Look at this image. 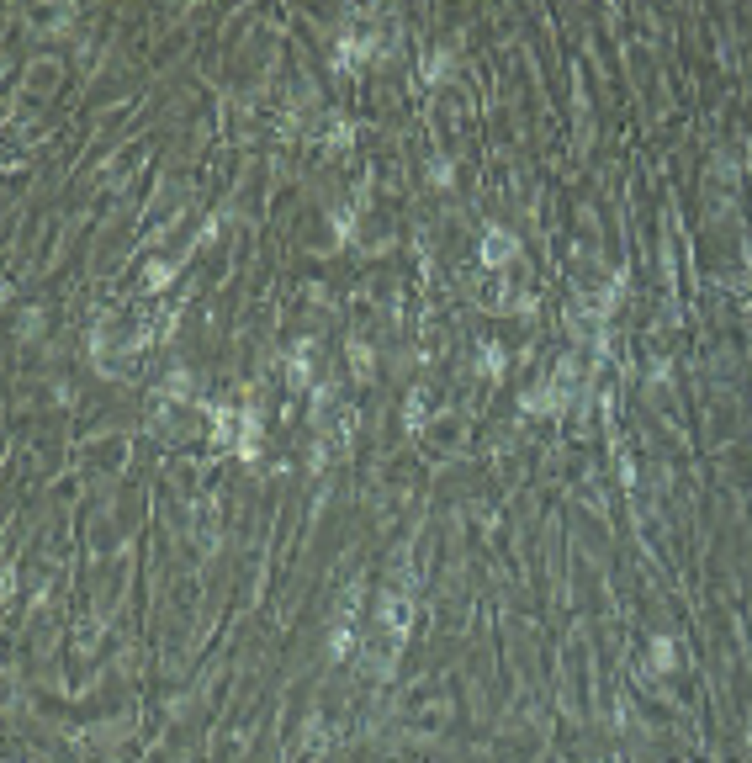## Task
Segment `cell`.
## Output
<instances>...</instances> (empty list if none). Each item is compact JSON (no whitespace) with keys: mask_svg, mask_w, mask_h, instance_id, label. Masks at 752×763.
I'll return each mask as SVG.
<instances>
[{"mask_svg":"<svg viewBox=\"0 0 752 763\" xmlns=\"http://www.w3.org/2000/svg\"><path fill=\"white\" fill-rule=\"evenodd\" d=\"M509 249H514V239L509 234H493L488 239V260H509Z\"/></svg>","mask_w":752,"mask_h":763,"instance_id":"obj_1","label":"cell"}]
</instances>
